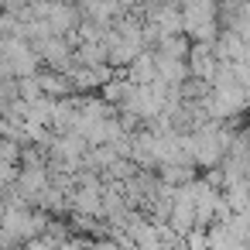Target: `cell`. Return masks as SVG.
<instances>
[{
  "label": "cell",
  "mask_w": 250,
  "mask_h": 250,
  "mask_svg": "<svg viewBox=\"0 0 250 250\" xmlns=\"http://www.w3.org/2000/svg\"><path fill=\"white\" fill-rule=\"evenodd\" d=\"M14 250H28V243H21V247H14Z\"/></svg>",
  "instance_id": "6da1fadb"
}]
</instances>
